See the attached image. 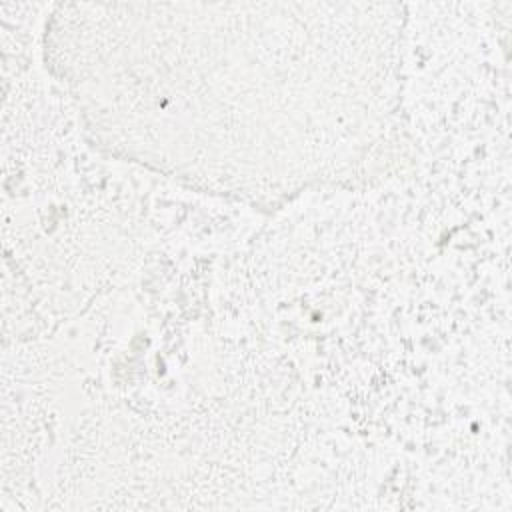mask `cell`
Here are the masks:
<instances>
[{
	"label": "cell",
	"instance_id": "1",
	"mask_svg": "<svg viewBox=\"0 0 512 512\" xmlns=\"http://www.w3.org/2000/svg\"><path fill=\"white\" fill-rule=\"evenodd\" d=\"M126 8V42L66 70L114 146L240 194H286L344 170L374 136L388 70L338 64L300 16L242 18Z\"/></svg>",
	"mask_w": 512,
	"mask_h": 512
}]
</instances>
